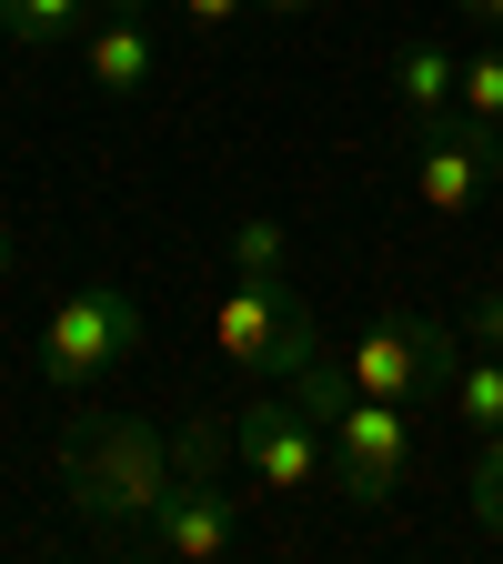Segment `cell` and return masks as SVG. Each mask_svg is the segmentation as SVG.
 <instances>
[{"label": "cell", "mask_w": 503, "mask_h": 564, "mask_svg": "<svg viewBox=\"0 0 503 564\" xmlns=\"http://www.w3.org/2000/svg\"><path fill=\"white\" fill-rule=\"evenodd\" d=\"M172 494V434L141 413H81L61 434V505L101 544H141Z\"/></svg>", "instance_id": "1"}, {"label": "cell", "mask_w": 503, "mask_h": 564, "mask_svg": "<svg viewBox=\"0 0 503 564\" xmlns=\"http://www.w3.org/2000/svg\"><path fill=\"white\" fill-rule=\"evenodd\" d=\"M222 454H232V423H211L192 413L182 423V444H172V494H162V514H152V554H182V564H222L242 544V494L222 484Z\"/></svg>", "instance_id": "2"}, {"label": "cell", "mask_w": 503, "mask_h": 564, "mask_svg": "<svg viewBox=\"0 0 503 564\" xmlns=\"http://www.w3.org/2000/svg\"><path fill=\"white\" fill-rule=\"evenodd\" d=\"M141 352V303L121 293V282H81V293H61L41 343H31V364L51 393H91L101 373H121Z\"/></svg>", "instance_id": "3"}, {"label": "cell", "mask_w": 503, "mask_h": 564, "mask_svg": "<svg viewBox=\"0 0 503 564\" xmlns=\"http://www.w3.org/2000/svg\"><path fill=\"white\" fill-rule=\"evenodd\" d=\"M453 364H463V323H444V313H373L342 352L352 393H383V403L453 393Z\"/></svg>", "instance_id": "4"}, {"label": "cell", "mask_w": 503, "mask_h": 564, "mask_svg": "<svg viewBox=\"0 0 503 564\" xmlns=\"http://www.w3.org/2000/svg\"><path fill=\"white\" fill-rule=\"evenodd\" d=\"M232 454L262 494H313L332 474V444H322V423L293 383H252V403L232 413Z\"/></svg>", "instance_id": "5"}, {"label": "cell", "mask_w": 503, "mask_h": 564, "mask_svg": "<svg viewBox=\"0 0 503 564\" xmlns=\"http://www.w3.org/2000/svg\"><path fill=\"white\" fill-rule=\"evenodd\" d=\"M211 343H222V364L232 373H252V383H282L313 352V313L293 303V282H262V272H242L222 303H211Z\"/></svg>", "instance_id": "6"}, {"label": "cell", "mask_w": 503, "mask_h": 564, "mask_svg": "<svg viewBox=\"0 0 503 564\" xmlns=\"http://www.w3.org/2000/svg\"><path fill=\"white\" fill-rule=\"evenodd\" d=\"M503 172V131H473V121H444V131H413V192L423 212H473Z\"/></svg>", "instance_id": "7"}, {"label": "cell", "mask_w": 503, "mask_h": 564, "mask_svg": "<svg viewBox=\"0 0 503 564\" xmlns=\"http://www.w3.org/2000/svg\"><path fill=\"white\" fill-rule=\"evenodd\" d=\"M81 70H91V91H111V101L152 91V70H162L152 21H141V11H101V21L81 31Z\"/></svg>", "instance_id": "8"}, {"label": "cell", "mask_w": 503, "mask_h": 564, "mask_svg": "<svg viewBox=\"0 0 503 564\" xmlns=\"http://www.w3.org/2000/svg\"><path fill=\"white\" fill-rule=\"evenodd\" d=\"M453 82H463V61H453L444 41H403V51H393V101H403L413 131H444V121H453Z\"/></svg>", "instance_id": "9"}, {"label": "cell", "mask_w": 503, "mask_h": 564, "mask_svg": "<svg viewBox=\"0 0 503 564\" xmlns=\"http://www.w3.org/2000/svg\"><path fill=\"white\" fill-rule=\"evenodd\" d=\"M91 31V0H0V41L51 51V41H81Z\"/></svg>", "instance_id": "10"}, {"label": "cell", "mask_w": 503, "mask_h": 564, "mask_svg": "<svg viewBox=\"0 0 503 564\" xmlns=\"http://www.w3.org/2000/svg\"><path fill=\"white\" fill-rule=\"evenodd\" d=\"M453 413H463V434H503V352L463 343V364H453Z\"/></svg>", "instance_id": "11"}, {"label": "cell", "mask_w": 503, "mask_h": 564, "mask_svg": "<svg viewBox=\"0 0 503 564\" xmlns=\"http://www.w3.org/2000/svg\"><path fill=\"white\" fill-rule=\"evenodd\" d=\"M453 121H473V131H503V41L463 51V82H453Z\"/></svg>", "instance_id": "12"}, {"label": "cell", "mask_w": 503, "mask_h": 564, "mask_svg": "<svg viewBox=\"0 0 503 564\" xmlns=\"http://www.w3.org/2000/svg\"><path fill=\"white\" fill-rule=\"evenodd\" d=\"M232 272H262V282L293 272V242H282L272 212H242V223H232Z\"/></svg>", "instance_id": "13"}, {"label": "cell", "mask_w": 503, "mask_h": 564, "mask_svg": "<svg viewBox=\"0 0 503 564\" xmlns=\"http://www.w3.org/2000/svg\"><path fill=\"white\" fill-rule=\"evenodd\" d=\"M463 494H473V524L503 534V434H473V484Z\"/></svg>", "instance_id": "14"}, {"label": "cell", "mask_w": 503, "mask_h": 564, "mask_svg": "<svg viewBox=\"0 0 503 564\" xmlns=\"http://www.w3.org/2000/svg\"><path fill=\"white\" fill-rule=\"evenodd\" d=\"M242 11H252V0H182V21H192V31H232Z\"/></svg>", "instance_id": "15"}, {"label": "cell", "mask_w": 503, "mask_h": 564, "mask_svg": "<svg viewBox=\"0 0 503 564\" xmlns=\"http://www.w3.org/2000/svg\"><path fill=\"white\" fill-rule=\"evenodd\" d=\"M463 343H483V352H503V293H483V303H473V323H463Z\"/></svg>", "instance_id": "16"}, {"label": "cell", "mask_w": 503, "mask_h": 564, "mask_svg": "<svg viewBox=\"0 0 503 564\" xmlns=\"http://www.w3.org/2000/svg\"><path fill=\"white\" fill-rule=\"evenodd\" d=\"M463 21H483V31H503V0H453Z\"/></svg>", "instance_id": "17"}, {"label": "cell", "mask_w": 503, "mask_h": 564, "mask_svg": "<svg viewBox=\"0 0 503 564\" xmlns=\"http://www.w3.org/2000/svg\"><path fill=\"white\" fill-rule=\"evenodd\" d=\"M11 272H21V232H11V223H0V282H11Z\"/></svg>", "instance_id": "18"}, {"label": "cell", "mask_w": 503, "mask_h": 564, "mask_svg": "<svg viewBox=\"0 0 503 564\" xmlns=\"http://www.w3.org/2000/svg\"><path fill=\"white\" fill-rule=\"evenodd\" d=\"M252 11H272V21H303V11H313V0H252Z\"/></svg>", "instance_id": "19"}, {"label": "cell", "mask_w": 503, "mask_h": 564, "mask_svg": "<svg viewBox=\"0 0 503 564\" xmlns=\"http://www.w3.org/2000/svg\"><path fill=\"white\" fill-rule=\"evenodd\" d=\"M91 11H152V0H91Z\"/></svg>", "instance_id": "20"}]
</instances>
